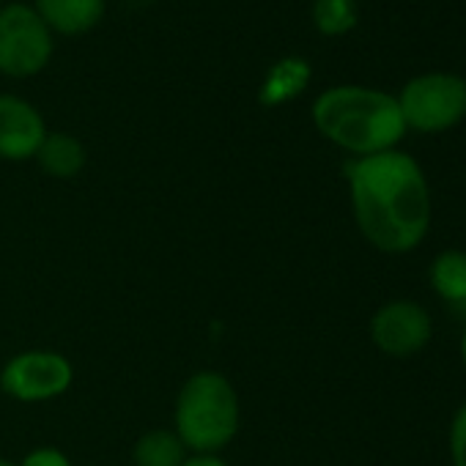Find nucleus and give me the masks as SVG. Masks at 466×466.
Returning <instances> with one entry per match:
<instances>
[{
  "label": "nucleus",
  "instance_id": "nucleus-1",
  "mask_svg": "<svg viewBox=\"0 0 466 466\" xmlns=\"http://www.w3.org/2000/svg\"><path fill=\"white\" fill-rule=\"evenodd\" d=\"M351 214L362 239L387 256H403L422 245L431 230V184L420 162L400 151L351 157L343 167Z\"/></svg>",
  "mask_w": 466,
  "mask_h": 466
},
{
  "label": "nucleus",
  "instance_id": "nucleus-2",
  "mask_svg": "<svg viewBox=\"0 0 466 466\" xmlns=\"http://www.w3.org/2000/svg\"><path fill=\"white\" fill-rule=\"evenodd\" d=\"M316 132L351 157H370L398 148L406 124L398 99L368 86H332L310 105Z\"/></svg>",
  "mask_w": 466,
  "mask_h": 466
},
{
  "label": "nucleus",
  "instance_id": "nucleus-3",
  "mask_svg": "<svg viewBox=\"0 0 466 466\" xmlns=\"http://www.w3.org/2000/svg\"><path fill=\"white\" fill-rule=\"evenodd\" d=\"M170 428L189 452L222 455L242 431V398L237 384L214 368L189 373L173 398Z\"/></svg>",
  "mask_w": 466,
  "mask_h": 466
},
{
  "label": "nucleus",
  "instance_id": "nucleus-4",
  "mask_svg": "<svg viewBox=\"0 0 466 466\" xmlns=\"http://www.w3.org/2000/svg\"><path fill=\"white\" fill-rule=\"evenodd\" d=\"M406 129L439 135L466 118V80L455 72H425L398 91Z\"/></svg>",
  "mask_w": 466,
  "mask_h": 466
},
{
  "label": "nucleus",
  "instance_id": "nucleus-5",
  "mask_svg": "<svg viewBox=\"0 0 466 466\" xmlns=\"http://www.w3.org/2000/svg\"><path fill=\"white\" fill-rule=\"evenodd\" d=\"M56 56V36L31 4L0 6V77L31 80Z\"/></svg>",
  "mask_w": 466,
  "mask_h": 466
},
{
  "label": "nucleus",
  "instance_id": "nucleus-6",
  "mask_svg": "<svg viewBox=\"0 0 466 466\" xmlns=\"http://www.w3.org/2000/svg\"><path fill=\"white\" fill-rule=\"evenodd\" d=\"M72 384L75 365L56 349H25L0 365V392L15 403H53L64 398Z\"/></svg>",
  "mask_w": 466,
  "mask_h": 466
},
{
  "label": "nucleus",
  "instance_id": "nucleus-7",
  "mask_svg": "<svg viewBox=\"0 0 466 466\" xmlns=\"http://www.w3.org/2000/svg\"><path fill=\"white\" fill-rule=\"evenodd\" d=\"M433 338L431 313L414 299H392L381 305L370 319V340L373 346L392 357L406 360L420 354Z\"/></svg>",
  "mask_w": 466,
  "mask_h": 466
},
{
  "label": "nucleus",
  "instance_id": "nucleus-8",
  "mask_svg": "<svg viewBox=\"0 0 466 466\" xmlns=\"http://www.w3.org/2000/svg\"><path fill=\"white\" fill-rule=\"evenodd\" d=\"M47 132L50 127L31 99L0 91V159L31 162Z\"/></svg>",
  "mask_w": 466,
  "mask_h": 466
},
{
  "label": "nucleus",
  "instance_id": "nucleus-9",
  "mask_svg": "<svg viewBox=\"0 0 466 466\" xmlns=\"http://www.w3.org/2000/svg\"><path fill=\"white\" fill-rule=\"evenodd\" d=\"M31 6L56 39H80L99 28L107 15V0H31Z\"/></svg>",
  "mask_w": 466,
  "mask_h": 466
},
{
  "label": "nucleus",
  "instance_id": "nucleus-10",
  "mask_svg": "<svg viewBox=\"0 0 466 466\" xmlns=\"http://www.w3.org/2000/svg\"><path fill=\"white\" fill-rule=\"evenodd\" d=\"M310 77H313V66L299 56H286L280 61H275L258 86V94H256L258 105L261 107L291 105L294 99H299L308 91Z\"/></svg>",
  "mask_w": 466,
  "mask_h": 466
},
{
  "label": "nucleus",
  "instance_id": "nucleus-11",
  "mask_svg": "<svg viewBox=\"0 0 466 466\" xmlns=\"http://www.w3.org/2000/svg\"><path fill=\"white\" fill-rule=\"evenodd\" d=\"M34 162L50 178L69 181V178H77L86 170V165H88V148H86V143L77 135L64 132V129H50L47 137L42 140Z\"/></svg>",
  "mask_w": 466,
  "mask_h": 466
},
{
  "label": "nucleus",
  "instance_id": "nucleus-12",
  "mask_svg": "<svg viewBox=\"0 0 466 466\" xmlns=\"http://www.w3.org/2000/svg\"><path fill=\"white\" fill-rule=\"evenodd\" d=\"M189 450L173 428H151L132 444V466H181Z\"/></svg>",
  "mask_w": 466,
  "mask_h": 466
},
{
  "label": "nucleus",
  "instance_id": "nucleus-13",
  "mask_svg": "<svg viewBox=\"0 0 466 466\" xmlns=\"http://www.w3.org/2000/svg\"><path fill=\"white\" fill-rule=\"evenodd\" d=\"M431 286L441 302L450 308L466 305V253L463 250H441L431 264Z\"/></svg>",
  "mask_w": 466,
  "mask_h": 466
},
{
  "label": "nucleus",
  "instance_id": "nucleus-14",
  "mask_svg": "<svg viewBox=\"0 0 466 466\" xmlns=\"http://www.w3.org/2000/svg\"><path fill=\"white\" fill-rule=\"evenodd\" d=\"M310 20L321 36L340 39L357 28L360 6H357V0H313Z\"/></svg>",
  "mask_w": 466,
  "mask_h": 466
},
{
  "label": "nucleus",
  "instance_id": "nucleus-15",
  "mask_svg": "<svg viewBox=\"0 0 466 466\" xmlns=\"http://www.w3.org/2000/svg\"><path fill=\"white\" fill-rule=\"evenodd\" d=\"M450 458L452 466H466V403L458 406L450 422Z\"/></svg>",
  "mask_w": 466,
  "mask_h": 466
},
{
  "label": "nucleus",
  "instance_id": "nucleus-16",
  "mask_svg": "<svg viewBox=\"0 0 466 466\" xmlns=\"http://www.w3.org/2000/svg\"><path fill=\"white\" fill-rule=\"evenodd\" d=\"M17 466H75L72 458L61 450V447H53V444H42V447H34L28 450Z\"/></svg>",
  "mask_w": 466,
  "mask_h": 466
},
{
  "label": "nucleus",
  "instance_id": "nucleus-17",
  "mask_svg": "<svg viewBox=\"0 0 466 466\" xmlns=\"http://www.w3.org/2000/svg\"><path fill=\"white\" fill-rule=\"evenodd\" d=\"M181 466H230V463L222 455H198V452H189Z\"/></svg>",
  "mask_w": 466,
  "mask_h": 466
},
{
  "label": "nucleus",
  "instance_id": "nucleus-18",
  "mask_svg": "<svg viewBox=\"0 0 466 466\" xmlns=\"http://www.w3.org/2000/svg\"><path fill=\"white\" fill-rule=\"evenodd\" d=\"M461 360H463V368H466V329L461 335Z\"/></svg>",
  "mask_w": 466,
  "mask_h": 466
},
{
  "label": "nucleus",
  "instance_id": "nucleus-19",
  "mask_svg": "<svg viewBox=\"0 0 466 466\" xmlns=\"http://www.w3.org/2000/svg\"><path fill=\"white\" fill-rule=\"evenodd\" d=\"M0 466H17V461H12V458H0Z\"/></svg>",
  "mask_w": 466,
  "mask_h": 466
},
{
  "label": "nucleus",
  "instance_id": "nucleus-20",
  "mask_svg": "<svg viewBox=\"0 0 466 466\" xmlns=\"http://www.w3.org/2000/svg\"><path fill=\"white\" fill-rule=\"evenodd\" d=\"M0 6H4V0H0Z\"/></svg>",
  "mask_w": 466,
  "mask_h": 466
}]
</instances>
